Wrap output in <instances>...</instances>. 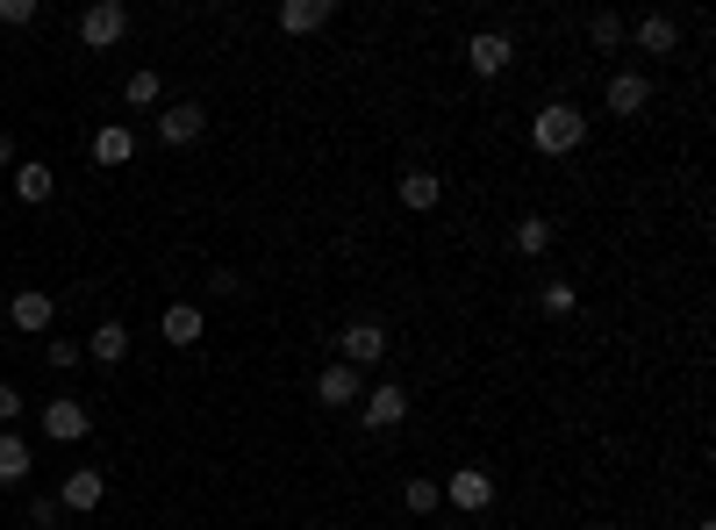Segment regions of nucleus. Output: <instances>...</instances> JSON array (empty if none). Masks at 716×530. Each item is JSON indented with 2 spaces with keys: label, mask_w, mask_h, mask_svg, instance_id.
<instances>
[{
  "label": "nucleus",
  "mask_w": 716,
  "mask_h": 530,
  "mask_svg": "<svg viewBox=\"0 0 716 530\" xmlns=\"http://www.w3.org/2000/svg\"><path fill=\"white\" fill-rule=\"evenodd\" d=\"M530 144H538L544 158H567V150L588 144V115L573 108V101H544V108L530 115Z\"/></svg>",
  "instance_id": "f257e3e1"
},
{
  "label": "nucleus",
  "mask_w": 716,
  "mask_h": 530,
  "mask_svg": "<svg viewBox=\"0 0 716 530\" xmlns=\"http://www.w3.org/2000/svg\"><path fill=\"white\" fill-rule=\"evenodd\" d=\"M122 37H129V8H122V0H94V8L80 14V43L86 51H115Z\"/></svg>",
  "instance_id": "f03ea898"
},
{
  "label": "nucleus",
  "mask_w": 716,
  "mask_h": 530,
  "mask_svg": "<svg viewBox=\"0 0 716 530\" xmlns=\"http://www.w3.org/2000/svg\"><path fill=\"white\" fill-rule=\"evenodd\" d=\"M338 352H344V366H380L387 358V323H373V315H359V323H344V337H338Z\"/></svg>",
  "instance_id": "7ed1b4c3"
},
{
  "label": "nucleus",
  "mask_w": 716,
  "mask_h": 530,
  "mask_svg": "<svg viewBox=\"0 0 716 530\" xmlns=\"http://www.w3.org/2000/svg\"><path fill=\"white\" fill-rule=\"evenodd\" d=\"M437 488H445V509H466V517H480V509L495 502V480H487L480 466H459V474L437 480Z\"/></svg>",
  "instance_id": "20e7f679"
},
{
  "label": "nucleus",
  "mask_w": 716,
  "mask_h": 530,
  "mask_svg": "<svg viewBox=\"0 0 716 530\" xmlns=\"http://www.w3.org/2000/svg\"><path fill=\"white\" fill-rule=\"evenodd\" d=\"M402 416H408V395L394 381H380V387H365V395H359V423H365V430H394Z\"/></svg>",
  "instance_id": "39448f33"
},
{
  "label": "nucleus",
  "mask_w": 716,
  "mask_h": 530,
  "mask_svg": "<svg viewBox=\"0 0 716 530\" xmlns=\"http://www.w3.org/2000/svg\"><path fill=\"white\" fill-rule=\"evenodd\" d=\"M86 430H94V408H86V402H65V395L43 402V437H58V445H80Z\"/></svg>",
  "instance_id": "423d86ee"
},
{
  "label": "nucleus",
  "mask_w": 716,
  "mask_h": 530,
  "mask_svg": "<svg viewBox=\"0 0 716 530\" xmlns=\"http://www.w3.org/2000/svg\"><path fill=\"white\" fill-rule=\"evenodd\" d=\"M365 395V381H359V366H344V358H330L323 373H315V402L323 408H359Z\"/></svg>",
  "instance_id": "0eeeda50"
},
{
  "label": "nucleus",
  "mask_w": 716,
  "mask_h": 530,
  "mask_svg": "<svg viewBox=\"0 0 716 530\" xmlns=\"http://www.w3.org/2000/svg\"><path fill=\"white\" fill-rule=\"evenodd\" d=\"M466 65H474V80H501V72L516 65V43L495 37V29H480V37L466 43Z\"/></svg>",
  "instance_id": "6e6552de"
},
{
  "label": "nucleus",
  "mask_w": 716,
  "mask_h": 530,
  "mask_svg": "<svg viewBox=\"0 0 716 530\" xmlns=\"http://www.w3.org/2000/svg\"><path fill=\"white\" fill-rule=\"evenodd\" d=\"M201 129H208V108H194V101H173V108L158 115V144H173V150L201 144Z\"/></svg>",
  "instance_id": "1a4fd4ad"
},
{
  "label": "nucleus",
  "mask_w": 716,
  "mask_h": 530,
  "mask_svg": "<svg viewBox=\"0 0 716 530\" xmlns=\"http://www.w3.org/2000/svg\"><path fill=\"white\" fill-rule=\"evenodd\" d=\"M101 495H108V474H101V466H72L65 474V488H58V509H101Z\"/></svg>",
  "instance_id": "9d476101"
},
{
  "label": "nucleus",
  "mask_w": 716,
  "mask_h": 530,
  "mask_svg": "<svg viewBox=\"0 0 716 530\" xmlns=\"http://www.w3.org/2000/svg\"><path fill=\"white\" fill-rule=\"evenodd\" d=\"M602 101H609V115H645V101H652V80H645V72H609Z\"/></svg>",
  "instance_id": "9b49d317"
},
{
  "label": "nucleus",
  "mask_w": 716,
  "mask_h": 530,
  "mask_svg": "<svg viewBox=\"0 0 716 530\" xmlns=\"http://www.w3.org/2000/svg\"><path fill=\"white\" fill-rule=\"evenodd\" d=\"M8 315H14V330H37V337H43V330L58 323V301L43 294V287H22V294L8 301Z\"/></svg>",
  "instance_id": "f8f14e48"
},
{
  "label": "nucleus",
  "mask_w": 716,
  "mask_h": 530,
  "mask_svg": "<svg viewBox=\"0 0 716 530\" xmlns=\"http://www.w3.org/2000/svg\"><path fill=\"white\" fill-rule=\"evenodd\" d=\"M437 201H445V173L408 165V173H402V208H437Z\"/></svg>",
  "instance_id": "ddd939ff"
},
{
  "label": "nucleus",
  "mask_w": 716,
  "mask_h": 530,
  "mask_svg": "<svg viewBox=\"0 0 716 530\" xmlns=\"http://www.w3.org/2000/svg\"><path fill=\"white\" fill-rule=\"evenodd\" d=\"M330 14H338V0H287V8H280V29H287V37H309V29H323Z\"/></svg>",
  "instance_id": "4468645a"
},
{
  "label": "nucleus",
  "mask_w": 716,
  "mask_h": 530,
  "mask_svg": "<svg viewBox=\"0 0 716 530\" xmlns=\"http://www.w3.org/2000/svg\"><path fill=\"white\" fill-rule=\"evenodd\" d=\"M674 43H681L674 14H645V22H637V51H645V58H674Z\"/></svg>",
  "instance_id": "2eb2a0df"
},
{
  "label": "nucleus",
  "mask_w": 716,
  "mask_h": 530,
  "mask_svg": "<svg viewBox=\"0 0 716 530\" xmlns=\"http://www.w3.org/2000/svg\"><path fill=\"white\" fill-rule=\"evenodd\" d=\"M80 352L94 358V366H122V358H129V330H122V323H101L94 337L80 344Z\"/></svg>",
  "instance_id": "dca6fc26"
},
{
  "label": "nucleus",
  "mask_w": 716,
  "mask_h": 530,
  "mask_svg": "<svg viewBox=\"0 0 716 530\" xmlns=\"http://www.w3.org/2000/svg\"><path fill=\"white\" fill-rule=\"evenodd\" d=\"M51 194H58V173H51V165H14V201L43 208Z\"/></svg>",
  "instance_id": "f3484780"
},
{
  "label": "nucleus",
  "mask_w": 716,
  "mask_h": 530,
  "mask_svg": "<svg viewBox=\"0 0 716 530\" xmlns=\"http://www.w3.org/2000/svg\"><path fill=\"white\" fill-rule=\"evenodd\" d=\"M158 330H165V344H201V309H194V301H173V309L158 315Z\"/></svg>",
  "instance_id": "a211bd4d"
},
{
  "label": "nucleus",
  "mask_w": 716,
  "mask_h": 530,
  "mask_svg": "<svg viewBox=\"0 0 716 530\" xmlns=\"http://www.w3.org/2000/svg\"><path fill=\"white\" fill-rule=\"evenodd\" d=\"M29 437H14V430H0V488H14V480H29Z\"/></svg>",
  "instance_id": "6ab92c4d"
},
{
  "label": "nucleus",
  "mask_w": 716,
  "mask_h": 530,
  "mask_svg": "<svg viewBox=\"0 0 716 530\" xmlns=\"http://www.w3.org/2000/svg\"><path fill=\"white\" fill-rule=\"evenodd\" d=\"M129 158H136V136L122 129V123H108V129L94 136V165H129Z\"/></svg>",
  "instance_id": "aec40b11"
},
{
  "label": "nucleus",
  "mask_w": 716,
  "mask_h": 530,
  "mask_svg": "<svg viewBox=\"0 0 716 530\" xmlns=\"http://www.w3.org/2000/svg\"><path fill=\"white\" fill-rule=\"evenodd\" d=\"M516 251H523V259H544V251H552V222L523 216V222H516Z\"/></svg>",
  "instance_id": "412c9836"
},
{
  "label": "nucleus",
  "mask_w": 716,
  "mask_h": 530,
  "mask_svg": "<svg viewBox=\"0 0 716 530\" xmlns=\"http://www.w3.org/2000/svg\"><path fill=\"white\" fill-rule=\"evenodd\" d=\"M402 509H408V517H437V509H445V488H437V480H408Z\"/></svg>",
  "instance_id": "4be33fe9"
},
{
  "label": "nucleus",
  "mask_w": 716,
  "mask_h": 530,
  "mask_svg": "<svg viewBox=\"0 0 716 530\" xmlns=\"http://www.w3.org/2000/svg\"><path fill=\"white\" fill-rule=\"evenodd\" d=\"M588 37H595V51H616L631 29H623V14L616 8H602V14H588Z\"/></svg>",
  "instance_id": "5701e85b"
},
{
  "label": "nucleus",
  "mask_w": 716,
  "mask_h": 530,
  "mask_svg": "<svg viewBox=\"0 0 716 530\" xmlns=\"http://www.w3.org/2000/svg\"><path fill=\"white\" fill-rule=\"evenodd\" d=\"M122 101H129V108H151V101H158V72L136 65V72H129V86H122Z\"/></svg>",
  "instance_id": "b1692460"
},
{
  "label": "nucleus",
  "mask_w": 716,
  "mask_h": 530,
  "mask_svg": "<svg viewBox=\"0 0 716 530\" xmlns=\"http://www.w3.org/2000/svg\"><path fill=\"white\" fill-rule=\"evenodd\" d=\"M573 301H581V294H573L567 280H552V287L538 294V309H544V315H573Z\"/></svg>",
  "instance_id": "393cba45"
},
{
  "label": "nucleus",
  "mask_w": 716,
  "mask_h": 530,
  "mask_svg": "<svg viewBox=\"0 0 716 530\" xmlns=\"http://www.w3.org/2000/svg\"><path fill=\"white\" fill-rule=\"evenodd\" d=\"M43 358H51V366H58V373H72V366H80V358H86V352H80V344H65V337H51V344H43Z\"/></svg>",
  "instance_id": "a878e982"
},
{
  "label": "nucleus",
  "mask_w": 716,
  "mask_h": 530,
  "mask_svg": "<svg viewBox=\"0 0 716 530\" xmlns=\"http://www.w3.org/2000/svg\"><path fill=\"white\" fill-rule=\"evenodd\" d=\"M0 22H8V29H29V22H37V0H0Z\"/></svg>",
  "instance_id": "bb28decb"
},
{
  "label": "nucleus",
  "mask_w": 716,
  "mask_h": 530,
  "mask_svg": "<svg viewBox=\"0 0 716 530\" xmlns=\"http://www.w3.org/2000/svg\"><path fill=\"white\" fill-rule=\"evenodd\" d=\"M22 408H29V402H22V395H14V387H8V381H0V430H8V423H14V416H22Z\"/></svg>",
  "instance_id": "cd10ccee"
},
{
  "label": "nucleus",
  "mask_w": 716,
  "mask_h": 530,
  "mask_svg": "<svg viewBox=\"0 0 716 530\" xmlns=\"http://www.w3.org/2000/svg\"><path fill=\"white\" fill-rule=\"evenodd\" d=\"M0 173H14V136H0Z\"/></svg>",
  "instance_id": "c85d7f7f"
}]
</instances>
